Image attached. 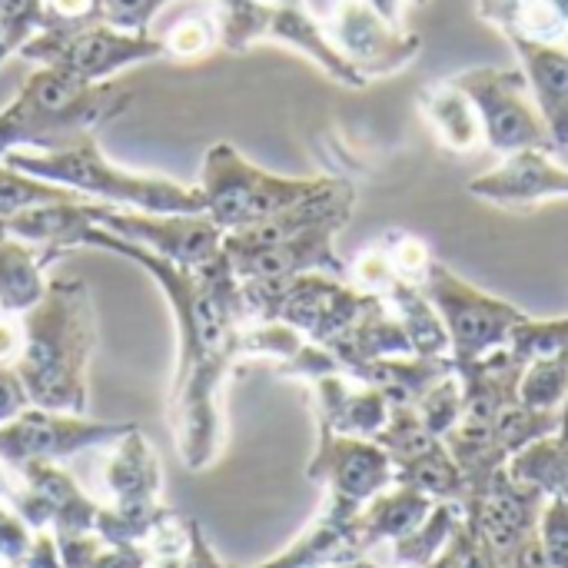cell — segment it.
I'll return each mask as SVG.
<instances>
[{
	"mask_svg": "<svg viewBox=\"0 0 568 568\" xmlns=\"http://www.w3.org/2000/svg\"><path fill=\"white\" fill-rule=\"evenodd\" d=\"M473 190L499 203H536L552 193H568V173L546 163L539 153H519L496 176L476 180Z\"/></svg>",
	"mask_w": 568,
	"mask_h": 568,
	"instance_id": "cell-13",
	"label": "cell"
},
{
	"mask_svg": "<svg viewBox=\"0 0 568 568\" xmlns=\"http://www.w3.org/2000/svg\"><path fill=\"white\" fill-rule=\"evenodd\" d=\"M0 163L40 176L47 183L67 186L93 203H110L123 210H143V213H163V216H200L203 213V190L200 186H183L173 180L160 176H140L126 173L116 163H110L93 136H83L63 150H13Z\"/></svg>",
	"mask_w": 568,
	"mask_h": 568,
	"instance_id": "cell-5",
	"label": "cell"
},
{
	"mask_svg": "<svg viewBox=\"0 0 568 568\" xmlns=\"http://www.w3.org/2000/svg\"><path fill=\"white\" fill-rule=\"evenodd\" d=\"M426 568H503L499 559L493 556V549L483 542V536L466 523L459 519L449 542H446V552L436 556Z\"/></svg>",
	"mask_w": 568,
	"mask_h": 568,
	"instance_id": "cell-20",
	"label": "cell"
},
{
	"mask_svg": "<svg viewBox=\"0 0 568 568\" xmlns=\"http://www.w3.org/2000/svg\"><path fill=\"white\" fill-rule=\"evenodd\" d=\"M130 93L110 83H83L53 67H43L0 110V160L13 150H63L130 106Z\"/></svg>",
	"mask_w": 568,
	"mask_h": 568,
	"instance_id": "cell-4",
	"label": "cell"
},
{
	"mask_svg": "<svg viewBox=\"0 0 568 568\" xmlns=\"http://www.w3.org/2000/svg\"><path fill=\"white\" fill-rule=\"evenodd\" d=\"M459 90L476 97L483 120H486V136L499 150L513 146H542L546 130L536 123L532 110L519 97L523 77L519 73H499V70H476L469 77L456 80Z\"/></svg>",
	"mask_w": 568,
	"mask_h": 568,
	"instance_id": "cell-11",
	"label": "cell"
},
{
	"mask_svg": "<svg viewBox=\"0 0 568 568\" xmlns=\"http://www.w3.org/2000/svg\"><path fill=\"white\" fill-rule=\"evenodd\" d=\"M60 253L47 246L23 243L0 230V313L23 316L47 293V266L57 263Z\"/></svg>",
	"mask_w": 568,
	"mask_h": 568,
	"instance_id": "cell-12",
	"label": "cell"
},
{
	"mask_svg": "<svg viewBox=\"0 0 568 568\" xmlns=\"http://www.w3.org/2000/svg\"><path fill=\"white\" fill-rule=\"evenodd\" d=\"M509 476L516 483L536 486L552 499H568V439H539L509 459Z\"/></svg>",
	"mask_w": 568,
	"mask_h": 568,
	"instance_id": "cell-16",
	"label": "cell"
},
{
	"mask_svg": "<svg viewBox=\"0 0 568 568\" xmlns=\"http://www.w3.org/2000/svg\"><path fill=\"white\" fill-rule=\"evenodd\" d=\"M23 346V316L0 313V363L13 366Z\"/></svg>",
	"mask_w": 568,
	"mask_h": 568,
	"instance_id": "cell-25",
	"label": "cell"
},
{
	"mask_svg": "<svg viewBox=\"0 0 568 568\" xmlns=\"http://www.w3.org/2000/svg\"><path fill=\"white\" fill-rule=\"evenodd\" d=\"M210 27L203 23V20H186V23H180L166 40H163V47L170 50V53H176V57H196V53H203L206 47H210Z\"/></svg>",
	"mask_w": 568,
	"mask_h": 568,
	"instance_id": "cell-23",
	"label": "cell"
},
{
	"mask_svg": "<svg viewBox=\"0 0 568 568\" xmlns=\"http://www.w3.org/2000/svg\"><path fill=\"white\" fill-rule=\"evenodd\" d=\"M80 246L110 250L136 263L166 293L180 343L170 393V426L186 466H210L223 439V386L230 369L243 359V333L250 326L243 283L233 276L223 253L206 266L180 270L100 226L87 230Z\"/></svg>",
	"mask_w": 568,
	"mask_h": 568,
	"instance_id": "cell-1",
	"label": "cell"
},
{
	"mask_svg": "<svg viewBox=\"0 0 568 568\" xmlns=\"http://www.w3.org/2000/svg\"><path fill=\"white\" fill-rule=\"evenodd\" d=\"M323 186L326 180L273 176L240 156L230 143H216L203 160V216L223 233H236L303 203Z\"/></svg>",
	"mask_w": 568,
	"mask_h": 568,
	"instance_id": "cell-6",
	"label": "cell"
},
{
	"mask_svg": "<svg viewBox=\"0 0 568 568\" xmlns=\"http://www.w3.org/2000/svg\"><path fill=\"white\" fill-rule=\"evenodd\" d=\"M539 542L552 568H568V499H552L539 519Z\"/></svg>",
	"mask_w": 568,
	"mask_h": 568,
	"instance_id": "cell-21",
	"label": "cell"
},
{
	"mask_svg": "<svg viewBox=\"0 0 568 568\" xmlns=\"http://www.w3.org/2000/svg\"><path fill=\"white\" fill-rule=\"evenodd\" d=\"M516 40V50H523L526 63H529V73H532V83L539 90V100L552 120V130L559 136V146L568 143V57L559 50H549V47H539V43H529L526 37H513Z\"/></svg>",
	"mask_w": 568,
	"mask_h": 568,
	"instance_id": "cell-15",
	"label": "cell"
},
{
	"mask_svg": "<svg viewBox=\"0 0 568 568\" xmlns=\"http://www.w3.org/2000/svg\"><path fill=\"white\" fill-rule=\"evenodd\" d=\"M97 343L93 303L83 280H50L43 300L23 313V346L13 363L27 403L80 416L87 406V363Z\"/></svg>",
	"mask_w": 568,
	"mask_h": 568,
	"instance_id": "cell-2",
	"label": "cell"
},
{
	"mask_svg": "<svg viewBox=\"0 0 568 568\" xmlns=\"http://www.w3.org/2000/svg\"><path fill=\"white\" fill-rule=\"evenodd\" d=\"M100 230L150 250L153 256H160L180 270L206 266L223 253V230L213 226L203 213L200 216H180V213L163 216V213L106 206Z\"/></svg>",
	"mask_w": 568,
	"mask_h": 568,
	"instance_id": "cell-9",
	"label": "cell"
},
{
	"mask_svg": "<svg viewBox=\"0 0 568 568\" xmlns=\"http://www.w3.org/2000/svg\"><path fill=\"white\" fill-rule=\"evenodd\" d=\"M353 190L326 180L303 203L236 233H223V256L240 283H280L303 273L346 276L333 253V233L346 223Z\"/></svg>",
	"mask_w": 568,
	"mask_h": 568,
	"instance_id": "cell-3",
	"label": "cell"
},
{
	"mask_svg": "<svg viewBox=\"0 0 568 568\" xmlns=\"http://www.w3.org/2000/svg\"><path fill=\"white\" fill-rule=\"evenodd\" d=\"M459 523V506L456 503H443V506H433V513L423 519L419 529H413L409 536L396 539L393 542V559L399 568H426L439 549L449 542L453 529Z\"/></svg>",
	"mask_w": 568,
	"mask_h": 568,
	"instance_id": "cell-17",
	"label": "cell"
},
{
	"mask_svg": "<svg viewBox=\"0 0 568 568\" xmlns=\"http://www.w3.org/2000/svg\"><path fill=\"white\" fill-rule=\"evenodd\" d=\"M133 423H87L73 413H50L27 406L20 416L0 426V463L17 473L27 463H57L83 449L116 443Z\"/></svg>",
	"mask_w": 568,
	"mask_h": 568,
	"instance_id": "cell-8",
	"label": "cell"
},
{
	"mask_svg": "<svg viewBox=\"0 0 568 568\" xmlns=\"http://www.w3.org/2000/svg\"><path fill=\"white\" fill-rule=\"evenodd\" d=\"M67 200H87V196L0 163V223L17 216V213H23V210H30V206L67 203Z\"/></svg>",
	"mask_w": 568,
	"mask_h": 568,
	"instance_id": "cell-19",
	"label": "cell"
},
{
	"mask_svg": "<svg viewBox=\"0 0 568 568\" xmlns=\"http://www.w3.org/2000/svg\"><path fill=\"white\" fill-rule=\"evenodd\" d=\"M17 499H20V486H17V483L0 469V503H7V506L13 509V506H17Z\"/></svg>",
	"mask_w": 568,
	"mask_h": 568,
	"instance_id": "cell-26",
	"label": "cell"
},
{
	"mask_svg": "<svg viewBox=\"0 0 568 568\" xmlns=\"http://www.w3.org/2000/svg\"><path fill=\"white\" fill-rule=\"evenodd\" d=\"M429 513H433V499L426 493L399 486L389 496H376L369 503V509L359 513V519H356L359 542H363V549H373L386 539L396 542V539L409 536L413 529H419Z\"/></svg>",
	"mask_w": 568,
	"mask_h": 568,
	"instance_id": "cell-14",
	"label": "cell"
},
{
	"mask_svg": "<svg viewBox=\"0 0 568 568\" xmlns=\"http://www.w3.org/2000/svg\"><path fill=\"white\" fill-rule=\"evenodd\" d=\"M426 113H429V120H433V126L446 146L473 150L479 143V120L473 116V110L466 103V90H459L456 83L436 87L426 97Z\"/></svg>",
	"mask_w": 568,
	"mask_h": 568,
	"instance_id": "cell-18",
	"label": "cell"
},
{
	"mask_svg": "<svg viewBox=\"0 0 568 568\" xmlns=\"http://www.w3.org/2000/svg\"><path fill=\"white\" fill-rule=\"evenodd\" d=\"M23 57H33L67 77H77L83 83H100L106 73L140 63L150 57L166 53L163 40H150L146 33H120L113 27L83 23V27H53L43 30L33 43L20 47Z\"/></svg>",
	"mask_w": 568,
	"mask_h": 568,
	"instance_id": "cell-7",
	"label": "cell"
},
{
	"mask_svg": "<svg viewBox=\"0 0 568 568\" xmlns=\"http://www.w3.org/2000/svg\"><path fill=\"white\" fill-rule=\"evenodd\" d=\"M27 393H23V383L17 376L13 366L0 363V426L10 423L13 416H20L27 409Z\"/></svg>",
	"mask_w": 568,
	"mask_h": 568,
	"instance_id": "cell-24",
	"label": "cell"
},
{
	"mask_svg": "<svg viewBox=\"0 0 568 568\" xmlns=\"http://www.w3.org/2000/svg\"><path fill=\"white\" fill-rule=\"evenodd\" d=\"M163 3H166V0H103V20H110V27L143 33L146 20H150Z\"/></svg>",
	"mask_w": 568,
	"mask_h": 568,
	"instance_id": "cell-22",
	"label": "cell"
},
{
	"mask_svg": "<svg viewBox=\"0 0 568 568\" xmlns=\"http://www.w3.org/2000/svg\"><path fill=\"white\" fill-rule=\"evenodd\" d=\"M310 479L326 483L333 489V499L363 509L396 479V466L379 443L339 436L323 426V443L310 466Z\"/></svg>",
	"mask_w": 568,
	"mask_h": 568,
	"instance_id": "cell-10",
	"label": "cell"
}]
</instances>
